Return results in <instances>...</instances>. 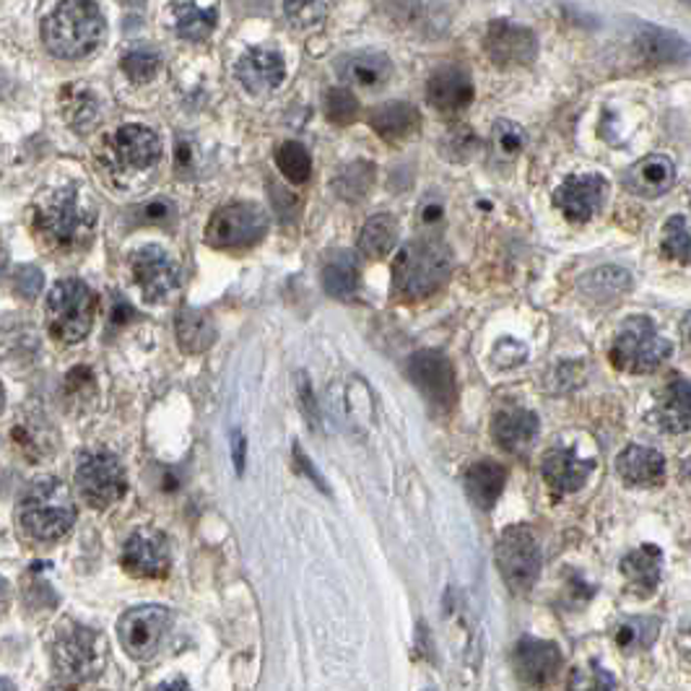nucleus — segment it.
Listing matches in <instances>:
<instances>
[{
	"mask_svg": "<svg viewBox=\"0 0 691 691\" xmlns=\"http://www.w3.org/2000/svg\"><path fill=\"white\" fill-rule=\"evenodd\" d=\"M268 232L266 210L255 203H229L210 216L206 242L216 249L253 247Z\"/></svg>",
	"mask_w": 691,
	"mask_h": 691,
	"instance_id": "1a4fd4ad",
	"label": "nucleus"
},
{
	"mask_svg": "<svg viewBox=\"0 0 691 691\" xmlns=\"http://www.w3.org/2000/svg\"><path fill=\"white\" fill-rule=\"evenodd\" d=\"M76 486L91 510H107L128 491L123 463L107 450L81 452L76 465Z\"/></svg>",
	"mask_w": 691,
	"mask_h": 691,
	"instance_id": "0eeeda50",
	"label": "nucleus"
},
{
	"mask_svg": "<svg viewBox=\"0 0 691 691\" xmlns=\"http://www.w3.org/2000/svg\"><path fill=\"white\" fill-rule=\"evenodd\" d=\"M65 112H68V120L78 133H89L97 125V99L89 94V91H76L74 99H68L65 104Z\"/></svg>",
	"mask_w": 691,
	"mask_h": 691,
	"instance_id": "c03bdc74",
	"label": "nucleus"
},
{
	"mask_svg": "<svg viewBox=\"0 0 691 691\" xmlns=\"http://www.w3.org/2000/svg\"><path fill=\"white\" fill-rule=\"evenodd\" d=\"M421 115L413 104L408 102H387L372 110L370 125L372 130L387 143L406 141L408 136H413L419 130Z\"/></svg>",
	"mask_w": 691,
	"mask_h": 691,
	"instance_id": "cd10ccee",
	"label": "nucleus"
},
{
	"mask_svg": "<svg viewBox=\"0 0 691 691\" xmlns=\"http://www.w3.org/2000/svg\"><path fill=\"white\" fill-rule=\"evenodd\" d=\"M299 395H302V406H305V419H307V424L315 426V430H320V411H318V406H315L312 387H309L305 374H302V378H299Z\"/></svg>",
	"mask_w": 691,
	"mask_h": 691,
	"instance_id": "09e8293b",
	"label": "nucleus"
},
{
	"mask_svg": "<svg viewBox=\"0 0 691 691\" xmlns=\"http://www.w3.org/2000/svg\"><path fill=\"white\" fill-rule=\"evenodd\" d=\"M138 221L141 223H156V227H164V223L175 221V206L169 201H154L146 203V206L138 208Z\"/></svg>",
	"mask_w": 691,
	"mask_h": 691,
	"instance_id": "de8ad7c7",
	"label": "nucleus"
},
{
	"mask_svg": "<svg viewBox=\"0 0 691 691\" xmlns=\"http://www.w3.org/2000/svg\"><path fill=\"white\" fill-rule=\"evenodd\" d=\"M657 637L655 618H629L616 629V642L622 650L650 648Z\"/></svg>",
	"mask_w": 691,
	"mask_h": 691,
	"instance_id": "58836bf2",
	"label": "nucleus"
},
{
	"mask_svg": "<svg viewBox=\"0 0 691 691\" xmlns=\"http://www.w3.org/2000/svg\"><path fill=\"white\" fill-rule=\"evenodd\" d=\"M286 76V65L281 52L268 48H253L236 63V78L249 94H268L279 89Z\"/></svg>",
	"mask_w": 691,
	"mask_h": 691,
	"instance_id": "6ab92c4d",
	"label": "nucleus"
},
{
	"mask_svg": "<svg viewBox=\"0 0 691 691\" xmlns=\"http://www.w3.org/2000/svg\"><path fill=\"white\" fill-rule=\"evenodd\" d=\"M484 48L489 52L494 65L515 68V65H528L536 61L538 39L525 26L507 22V18H497L486 29Z\"/></svg>",
	"mask_w": 691,
	"mask_h": 691,
	"instance_id": "2eb2a0df",
	"label": "nucleus"
},
{
	"mask_svg": "<svg viewBox=\"0 0 691 691\" xmlns=\"http://www.w3.org/2000/svg\"><path fill=\"white\" fill-rule=\"evenodd\" d=\"M463 484L465 494H469V499L478 510H491L504 491L507 471L504 465L494 463V460H478L465 471Z\"/></svg>",
	"mask_w": 691,
	"mask_h": 691,
	"instance_id": "c85d7f7f",
	"label": "nucleus"
},
{
	"mask_svg": "<svg viewBox=\"0 0 691 691\" xmlns=\"http://www.w3.org/2000/svg\"><path fill=\"white\" fill-rule=\"evenodd\" d=\"M245 452H247V443L245 437H242V432H232V456H234L236 473L245 471Z\"/></svg>",
	"mask_w": 691,
	"mask_h": 691,
	"instance_id": "603ef678",
	"label": "nucleus"
},
{
	"mask_svg": "<svg viewBox=\"0 0 691 691\" xmlns=\"http://www.w3.org/2000/svg\"><path fill=\"white\" fill-rule=\"evenodd\" d=\"M674 354L670 341L657 333L655 322L644 315H635L618 328L614 346H611V361L616 370L629 374H648L666 364Z\"/></svg>",
	"mask_w": 691,
	"mask_h": 691,
	"instance_id": "39448f33",
	"label": "nucleus"
},
{
	"mask_svg": "<svg viewBox=\"0 0 691 691\" xmlns=\"http://www.w3.org/2000/svg\"><path fill=\"white\" fill-rule=\"evenodd\" d=\"M3 691H13V687H11V681H9V679H3Z\"/></svg>",
	"mask_w": 691,
	"mask_h": 691,
	"instance_id": "bf43d9fd",
	"label": "nucleus"
},
{
	"mask_svg": "<svg viewBox=\"0 0 691 691\" xmlns=\"http://www.w3.org/2000/svg\"><path fill=\"white\" fill-rule=\"evenodd\" d=\"M35 232L55 253H78L94 240V197L78 182L50 190L35 208Z\"/></svg>",
	"mask_w": 691,
	"mask_h": 691,
	"instance_id": "f257e3e1",
	"label": "nucleus"
},
{
	"mask_svg": "<svg viewBox=\"0 0 691 691\" xmlns=\"http://www.w3.org/2000/svg\"><path fill=\"white\" fill-rule=\"evenodd\" d=\"M374 182V164L372 162H348L338 175H335L333 190L344 201H361L370 193Z\"/></svg>",
	"mask_w": 691,
	"mask_h": 691,
	"instance_id": "f704fd0d",
	"label": "nucleus"
},
{
	"mask_svg": "<svg viewBox=\"0 0 691 691\" xmlns=\"http://www.w3.org/2000/svg\"><path fill=\"white\" fill-rule=\"evenodd\" d=\"M130 271L141 286L143 299L162 302L180 284V266L159 245H141L130 253Z\"/></svg>",
	"mask_w": 691,
	"mask_h": 691,
	"instance_id": "ddd939ff",
	"label": "nucleus"
},
{
	"mask_svg": "<svg viewBox=\"0 0 691 691\" xmlns=\"http://www.w3.org/2000/svg\"><path fill=\"white\" fill-rule=\"evenodd\" d=\"M426 97L437 110L456 112L469 107L473 102V81L469 71L458 68V65L434 71L430 84H426Z\"/></svg>",
	"mask_w": 691,
	"mask_h": 691,
	"instance_id": "4be33fe9",
	"label": "nucleus"
},
{
	"mask_svg": "<svg viewBox=\"0 0 691 691\" xmlns=\"http://www.w3.org/2000/svg\"><path fill=\"white\" fill-rule=\"evenodd\" d=\"M52 661L55 668L68 679H91L102 668V642L97 631L81 624H68L57 631L52 644Z\"/></svg>",
	"mask_w": 691,
	"mask_h": 691,
	"instance_id": "f8f14e48",
	"label": "nucleus"
},
{
	"mask_svg": "<svg viewBox=\"0 0 691 691\" xmlns=\"http://www.w3.org/2000/svg\"><path fill=\"white\" fill-rule=\"evenodd\" d=\"M172 614L164 605H136L128 614H123L117 624L120 642L133 661H149L159 653L164 637H167Z\"/></svg>",
	"mask_w": 691,
	"mask_h": 691,
	"instance_id": "9b49d317",
	"label": "nucleus"
},
{
	"mask_svg": "<svg viewBox=\"0 0 691 691\" xmlns=\"http://www.w3.org/2000/svg\"><path fill=\"white\" fill-rule=\"evenodd\" d=\"M112 315H115L117 322H125L128 318H133V307H130L128 302H115V307H112Z\"/></svg>",
	"mask_w": 691,
	"mask_h": 691,
	"instance_id": "5fc2aeb1",
	"label": "nucleus"
},
{
	"mask_svg": "<svg viewBox=\"0 0 691 691\" xmlns=\"http://www.w3.org/2000/svg\"><path fill=\"white\" fill-rule=\"evenodd\" d=\"M679 653H681V657H683V663H687V666L691 668V627L681 631V637H679Z\"/></svg>",
	"mask_w": 691,
	"mask_h": 691,
	"instance_id": "864d4df0",
	"label": "nucleus"
},
{
	"mask_svg": "<svg viewBox=\"0 0 691 691\" xmlns=\"http://www.w3.org/2000/svg\"><path fill=\"white\" fill-rule=\"evenodd\" d=\"M515 670L520 676V681H525L528 687H546L562 668V653L554 642H543V640H520L515 644Z\"/></svg>",
	"mask_w": 691,
	"mask_h": 691,
	"instance_id": "a211bd4d",
	"label": "nucleus"
},
{
	"mask_svg": "<svg viewBox=\"0 0 691 691\" xmlns=\"http://www.w3.org/2000/svg\"><path fill=\"white\" fill-rule=\"evenodd\" d=\"M107 156L117 172H143L159 162V136L143 125H125L110 136Z\"/></svg>",
	"mask_w": 691,
	"mask_h": 691,
	"instance_id": "4468645a",
	"label": "nucleus"
},
{
	"mask_svg": "<svg viewBox=\"0 0 691 691\" xmlns=\"http://www.w3.org/2000/svg\"><path fill=\"white\" fill-rule=\"evenodd\" d=\"M663 253H666L670 260L689 266L691 263V216L676 214L666 221V227H663Z\"/></svg>",
	"mask_w": 691,
	"mask_h": 691,
	"instance_id": "e433bc0d",
	"label": "nucleus"
},
{
	"mask_svg": "<svg viewBox=\"0 0 691 691\" xmlns=\"http://www.w3.org/2000/svg\"><path fill=\"white\" fill-rule=\"evenodd\" d=\"M497 567L512 592H528L541 575V549L525 525H512L497 541Z\"/></svg>",
	"mask_w": 691,
	"mask_h": 691,
	"instance_id": "6e6552de",
	"label": "nucleus"
},
{
	"mask_svg": "<svg viewBox=\"0 0 691 691\" xmlns=\"http://www.w3.org/2000/svg\"><path fill=\"white\" fill-rule=\"evenodd\" d=\"M627 286H629V276L624 271H618L616 266L601 268V271H596L592 276H588V279H585V292L598 296V299H603L605 294L627 292Z\"/></svg>",
	"mask_w": 691,
	"mask_h": 691,
	"instance_id": "79ce46f5",
	"label": "nucleus"
},
{
	"mask_svg": "<svg viewBox=\"0 0 691 691\" xmlns=\"http://www.w3.org/2000/svg\"><path fill=\"white\" fill-rule=\"evenodd\" d=\"M681 341H683V348L691 354V312L681 320Z\"/></svg>",
	"mask_w": 691,
	"mask_h": 691,
	"instance_id": "4d7b16f0",
	"label": "nucleus"
},
{
	"mask_svg": "<svg viewBox=\"0 0 691 691\" xmlns=\"http://www.w3.org/2000/svg\"><path fill=\"white\" fill-rule=\"evenodd\" d=\"M687 473L691 476V458H689V463H687Z\"/></svg>",
	"mask_w": 691,
	"mask_h": 691,
	"instance_id": "052dcab7",
	"label": "nucleus"
},
{
	"mask_svg": "<svg viewBox=\"0 0 691 691\" xmlns=\"http://www.w3.org/2000/svg\"><path fill=\"white\" fill-rule=\"evenodd\" d=\"M452 273V255L443 240L419 236L398 249L393 263V289L400 299L419 302L445 286Z\"/></svg>",
	"mask_w": 691,
	"mask_h": 691,
	"instance_id": "f03ea898",
	"label": "nucleus"
},
{
	"mask_svg": "<svg viewBox=\"0 0 691 691\" xmlns=\"http://www.w3.org/2000/svg\"><path fill=\"white\" fill-rule=\"evenodd\" d=\"M616 471L629 486H657L666 478V458L653 447L631 445L616 458Z\"/></svg>",
	"mask_w": 691,
	"mask_h": 691,
	"instance_id": "393cba45",
	"label": "nucleus"
},
{
	"mask_svg": "<svg viewBox=\"0 0 691 691\" xmlns=\"http://www.w3.org/2000/svg\"><path fill=\"white\" fill-rule=\"evenodd\" d=\"M406 374L413 385L419 387L421 398L430 404L432 411L450 413L458 400V383H456V367L445 357L443 351L424 348L417 351L406 364Z\"/></svg>",
	"mask_w": 691,
	"mask_h": 691,
	"instance_id": "9d476101",
	"label": "nucleus"
},
{
	"mask_svg": "<svg viewBox=\"0 0 691 691\" xmlns=\"http://www.w3.org/2000/svg\"><path fill=\"white\" fill-rule=\"evenodd\" d=\"M18 523L37 541H61L76 523V504L68 486L57 478L31 484L18 504Z\"/></svg>",
	"mask_w": 691,
	"mask_h": 691,
	"instance_id": "20e7f679",
	"label": "nucleus"
},
{
	"mask_svg": "<svg viewBox=\"0 0 691 691\" xmlns=\"http://www.w3.org/2000/svg\"><path fill=\"white\" fill-rule=\"evenodd\" d=\"M616 681L609 670L598 666L596 661L588 663V666H577L570 674L567 691H614Z\"/></svg>",
	"mask_w": 691,
	"mask_h": 691,
	"instance_id": "a19ab883",
	"label": "nucleus"
},
{
	"mask_svg": "<svg viewBox=\"0 0 691 691\" xmlns=\"http://www.w3.org/2000/svg\"><path fill=\"white\" fill-rule=\"evenodd\" d=\"M439 214H443V208H439V206H434V208H430V210H426V216H424V221H432V219H439Z\"/></svg>",
	"mask_w": 691,
	"mask_h": 691,
	"instance_id": "13d9d810",
	"label": "nucleus"
},
{
	"mask_svg": "<svg viewBox=\"0 0 691 691\" xmlns=\"http://www.w3.org/2000/svg\"><path fill=\"white\" fill-rule=\"evenodd\" d=\"M175 331L177 341H180V348L188 354L208 351L216 341V325L214 320H210V315L195 307H182L180 312H177Z\"/></svg>",
	"mask_w": 691,
	"mask_h": 691,
	"instance_id": "7c9ffc66",
	"label": "nucleus"
},
{
	"mask_svg": "<svg viewBox=\"0 0 691 691\" xmlns=\"http://www.w3.org/2000/svg\"><path fill=\"white\" fill-rule=\"evenodd\" d=\"M172 564L167 536L154 528H141L123 546V567L136 577H164Z\"/></svg>",
	"mask_w": 691,
	"mask_h": 691,
	"instance_id": "dca6fc26",
	"label": "nucleus"
},
{
	"mask_svg": "<svg viewBox=\"0 0 691 691\" xmlns=\"http://www.w3.org/2000/svg\"><path fill=\"white\" fill-rule=\"evenodd\" d=\"M635 48L642 61L648 63H681L691 57V48L676 31L661 29V26H642L635 37Z\"/></svg>",
	"mask_w": 691,
	"mask_h": 691,
	"instance_id": "c756f323",
	"label": "nucleus"
},
{
	"mask_svg": "<svg viewBox=\"0 0 691 691\" xmlns=\"http://www.w3.org/2000/svg\"><path fill=\"white\" fill-rule=\"evenodd\" d=\"M276 164H279L281 175L286 177L292 185H305L312 177V159H309V151L296 141L281 143L276 151Z\"/></svg>",
	"mask_w": 691,
	"mask_h": 691,
	"instance_id": "c9c22d12",
	"label": "nucleus"
},
{
	"mask_svg": "<svg viewBox=\"0 0 691 691\" xmlns=\"http://www.w3.org/2000/svg\"><path fill=\"white\" fill-rule=\"evenodd\" d=\"M676 182V167L668 156L650 154L631 164V169L624 177V188L637 197H661L668 193L670 185Z\"/></svg>",
	"mask_w": 691,
	"mask_h": 691,
	"instance_id": "412c9836",
	"label": "nucleus"
},
{
	"mask_svg": "<svg viewBox=\"0 0 691 691\" xmlns=\"http://www.w3.org/2000/svg\"><path fill=\"white\" fill-rule=\"evenodd\" d=\"M322 286L335 299H351L359 286L357 258L346 249H333L322 266Z\"/></svg>",
	"mask_w": 691,
	"mask_h": 691,
	"instance_id": "473e14b6",
	"label": "nucleus"
},
{
	"mask_svg": "<svg viewBox=\"0 0 691 691\" xmlns=\"http://www.w3.org/2000/svg\"><path fill=\"white\" fill-rule=\"evenodd\" d=\"M175 164H177V172H185V169L193 167V143L190 141H177L175 146Z\"/></svg>",
	"mask_w": 691,
	"mask_h": 691,
	"instance_id": "3c124183",
	"label": "nucleus"
},
{
	"mask_svg": "<svg viewBox=\"0 0 691 691\" xmlns=\"http://www.w3.org/2000/svg\"><path fill=\"white\" fill-rule=\"evenodd\" d=\"M97 294L87 281L63 279L50 289L48 296V325L50 333L63 344H78L94 325Z\"/></svg>",
	"mask_w": 691,
	"mask_h": 691,
	"instance_id": "423d86ee",
	"label": "nucleus"
},
{
	"mask_svg": "<svg viewBox=\"0 0 691 691\" xmlns=\"http://www.w3.org/2000/svg\"><path fill=\"white\" fill-rule=\"evenodd\" d=\"M42 284H44V276L35 266H22L16 268V273H13V286H16V292L22 294L24 299H35Z\"/></svg>",
	"mask_w": 691,
	"mask_h": 691,
	"instance_id": "49530a36",
	"label": "nucleus"
},
{
	"mask_svg": "<svg viewBox=\"0 0 691 691\" xmlns=\"http://www.w3.org/2000/svg\"><path fill=\"white\" fill-rule=\"evenodd\" d=\"M609 195V182L601 175H572L556 188L554 203L572 223H585L598 214Z\"/></svg>",
	"mask_w": 691,
	"mask_h": 691,
	"instance_id": "f3484780",
	"label": "nucleus"
},
{
	"mask_svg": "<svg viewBox=\"0 0 691 691\" xmlns=\"http://www.w3.org/2000/svg\"><path fill=\"white\" fill-rule=\"evenodd\" d=\"M286 22H292L294 26H315L325 18L328 5L325 3H284Z\"/></svg>",
	"mask_w": 691,
	"mask_h": 691,
	"instance_id": "a18cd8bd",
	"label": "nucleus"
},
{
	"mask_svg": "<svg viewBox=\"0 0 691 691\" xmlns=\"http://www.w3.org/2000/svg\"><path fill=\"white\" fill-rule=\"evenodd\" d=\"M151 691H193L188 687L185 679H172V681H164L159 687H154Z\"/></svg>",
	"mask_w": 691,
	"mask_h": 691,
	"instance_id": "6e6d98bb",
	"label": "nucleus"
},
{
	"mask_svg": "<svg viewBox=\"0 0 691 691\" xmlns=\"http://www.w3.org/2000/svg\"><path fill=\"white\" fill-rule=\"evenodd\" d=\"M328 120L335 125H351L359 117V99L351 89H328L322 97Z\"/></svg>",
	"mask_w": 691,
	"mask_h": 691,
	"instance_id": "ea45409f",
	"label": "nucleus"
},
{
	"mask_svg": "<svg viewBox=\"0 0 691 691\" xmlns=\"http://www.w3.org/2000/svg\"><path fill=\"white\" fill-rule=\"evenodd\" d=\"M393 74V63L385 52L359 50L338 61V76L361 89H380Z\"/></svg>",
	"mask_w": 691,
	"mask_h": 691,
	"instance_id": "b1692460",
	"label": "nucleus"
},
{
	"mask_svg": "<svg viewBox=\"0 0 691 691\" xmlns=\"http://www.w3.org/2000/svg\"><path fill=\"white\" fill-rule=\"evenodd\" d=\"M104 29L107 26L99 5L76 0V3H61L52 9L44 18L42 35L52 55L63 61H81L102 44Z\"/></svg>",
	"mask_w": 691,
	"mask_h": 691,
	"instance_id": "7ed1b4c3",
	"label": "nucleus"
},
{
	"mask_svg": "<svg viewBox=\"0 0 691 691\" xmlns=\"http://www.w3.org/2000/svg\"><path fill=\"white\" fill-rule=\"evenodd\" d=\"M175 29L188 42H206L214 35L219 5L216 3H175Z\"/></svg>",
	"mask_w": 691,
	"mask_h": 691,
	"instance_id": "2f4dec72",
	"label": "nucleus"
},
{
	"mask_svg": "<svg viewBox=\"0 0 691 691\" xmlns=\"http://www.w3.org/2000/svg\"><path fill=\"white\" fill-rule=\"evenodd\" d=\"M661 564H663V554L653 543H644L640 546V549H635L631 554L624 556L622 575L624 580H627L629 590L640 598L653 596L657 585H661Z\"/></svg>",
	"mask_w": 691,
	"mask_h": 691,
	"instance_id": "a878e982",
	"label": "nucleus"
},
{
	"mask_svg": "<svg viewBox=\"0 0 691 691\" xmlns=\"http://www.w3.org/2000/svg\"><path fill=\"white\" fill-rule=\"evenodd\" d=\"M398 245V219L393 214H378L364 221L359 234V249L364 258L383 260Z\"/></svg>",
	"mask_w": 691,
	"mask_h": 691,
	"instance_id": "72a5a7b5",
	"label": "nucleus"
},
{
	"mask_svg": "<svg viewBox=\"0 0 691 691\" xmlns=\"http://www.w3.org/2000/svg\"><path fill=\"white\" fill-rule=\"evenodd\" d=\"M592 469H596L592 460L577 458V452L570 450V447H554V450L546 452L541 463L546 484L551 486V491L554 494L580 491L583 486L588 484Z\"/></svg>",
	"mask_w": 691,
	"mask_h": 691,
	"instance_id": "aec40b11",
	"label": "nucleus"
},
{
	"mask_svg": "<svg viewBox=\"0 0 691 691\" xmlns=\"http://www.w3.org/2000/svg\"><path fill=\"white\" fill-rule=\"evenodd\" d=\"M491 143H494V151H497L499 156L512 159V156H517L520 151L525 149V130L510 120H499L497 125H494Z\"/></svg>",
	"mask_w": 691,
	"mask_h": 691,
	"instance_id": "37998d69",
	"label": "nucleus"
},
{
	"mask_svg": "<svg viewBox=\"0 0 691 691\" xmlns=\"http://www.w3.org/2000/svg\"><path fill=\"white\" fill-rule=\"evenodd\" d=\"M541 430V421L533 411L525 408H510V411H499L491 421L494 443L507 452H523L536 443V434Z\"/></svg>",
	"mask_w": 691,
	"mask_h": 691,
	"instance_id": "5701e85b",
	"label": "nucleus"
},
{
	"mask_svg": "<svg viewBox=\"0 0 691 691\" xmlns=\"http://www.w3.org/2000/svg\"><path fill=\"white\" fill-rule=\"evenodd\" d=\"M120 68L125 71V76L133 84H149L151 78L159 74L162 68V55L151 48H136L130 52H125Z\"/></svg>",
	"mask_w": 691,
	"mask_h": 691,
	"instance_id": "4c0bfd02",
	"label": "nucleus"
},
{
	"mask_svg": "<svg viewBox=\"0 0 691 691\" xmlns=\"http://www.w3.org/2000/svg\"><path fill=\"white\" fill-rule=\"evenodd\" d=\"M653 421L668 434H681L691 426V383L689 380H674L666 391L657 395L653 408Z\"/></svg>",
	"mask_w": 691,
	"mask_h": 691,
	"instance_id": "bb28decb",
	"label": "nucleus"
},
{
	"mask_svg": "<svg viewBox=\"0 0 691 691\" xmlns=\"http://www.w3.org/2000/svg\"><path fill=\"white\" fill-rule=\"evenodd\" d=\"M294 460L296 463L302 465V471H305V476L307 478H312L315 484H318V489H322V491H328V486H325V482H322V476H320V471L315 469L312 463H309V460L305 458V452H302V447L299 445H294Z\"/></svg>",
	"mask_w": 691,
	"mask_h": 691,
	"instance_id": "8fccbe9b",
	"label": "nucleus"
}]
</instances>
